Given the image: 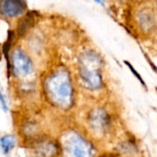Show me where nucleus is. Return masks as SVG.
Returning a JSON list of instances; mask_svg holds the SVG:
<instances>
[{
  "mask_svg": "<svg viewBox=\"0 0 157 157\" xmlns=\"http://www.w3.org/2000/svg\"><path fill=\"white\" fill-rule=\"evenodd\" d=\"M25 10L24 0H3L0 13L8 18H15L23 14Z\"/></svg>",
  "mask_w": 157,
  "mask_h": 157,
  "instance_id": "nucleus-5",
  "label": "nucleus"
},
{
  "mask_svg": "<svg viewBox=\"0 0 157 157\" xmlns=\"http://www.w3.org/2000/svg\"><path fill=\"white\" fill-rule=\"evenodd\" d=\"M94 2L101 5V6H105V2H104V0H94Z\"/></svg>",
  "mask_w": 157,
  "mask_h": 157,
  "instance_id": "nucleus-10",
  "label": "nucleus"
},
{
  "mask_svg": "<svg viewBox=\"0 0 157 157\" xmlns=\"http://www.w3.org/2000/svg\"><path fill=\"white\" fill-rule=\"evenodd\" d=\"M81 66L78 73L82 82L93 90H96L102 85V76L99 71L100 58L94 51H87L82 54L80 60Z\"/></svg>",
  "mask_w": 157,
  "mask_h": 157,
  "instance_id": "nucleus-2",
  "label": "nucleus"
},
{
  "mask_svg": "<svg viewBox=\"0 0 157 157\" xmlns=\"http://www.w3.org/2000/svg\"><path fill=\"white\" fill-rule=\"evenodd\" d=\"M0 104H1V107L4 110V112H8L9 111V105L7 103V100L4 96V94L2 92V89L0 87Z\"/></svg>",
  "mask_w": 157,
  "mask_h": 157,
  "instance_id": "nucleus-9",
  "label": "nucleus"
},
{
  "mask_svg": "<svg viewBox=\"0 0 157 157\" xmlns=\"http://www.w3.org/2000/svg\"><path fill=\"white\" fill-rule=\"evenodd\" d=\"M16 144V137L12 134H7L0 138V147L4 153H9Z\"/></svg>",
  "mask_w": 157,
  "mask_h": 157,
  "instance_id": "nucleus-8",
  "label": "nucleus"
},
{
  "mask_svg": "<svg viewBox=\"0 0 157 157\" xmlns=\"http://www.w3.org/2000/svg\"><path fill=\"white\" fill-rule=\"evenodd\" d=\"M45 90L52 102L61 107H67L73 101V86L68 72L58 68L44 81Z\"/></svg>",
  "mask_w": 157,
  "mask_h": 157,
  "instance_id": "nucleus-1",
  "label": "nucleus"
},
{
  "mask_svg": "<svg viewBox=\"0 0 157 157\" xmlns=\"http://www.w3.org/2000/svg\"><path fill=\"white\" fill-rule=\"evenodd\" d=\"M107 121H108L107 116L103 110H96L92 113L91 122L94 128H98L99 129L104 128L106 126Z\"/></svg>",
  "mask_w": 157,
  "mask_h": 157,
  "instance_id": "nucleus-7",
  "label": "nucleus"
},
{
  "mask_svg": "<svg viewBox=\"0 0 157 157\" xmlns=\"http://www.w3.org/2000/svg\"><path fill=\"white\" fill-rule=\"evenodd\" d=\"M62 144L65 157H94L93 144L76 131L67 133Z\"/></svg>",
  "mask_w": 157,
  "mask_h": 157,
  "instance_id": "nucleus-3",
  "label": "nucleus"
},
{
  "mask_svg": "<svg viewBox=\"0 0 157 157\" xmlns=\"http://www.w3.org/2000/svg\"><path fill=\"white\" fill-rule=\"evenodd\" d=\"M34 150L37 157H54L58 151V147L55 145L52 140H39L36 141Z\"/></svg>",
  "mask_w": 157,
  "mask_h": 157,
  "instance_id": "nucleus-6",
  "label": "nucleus"
},
{
  "mask_svg": "<svg viewBox=\"0 0 157 157\" xmlns=\"http://www.w3.org/2000/svg\"><path fill=\"white\" fill-rule=\"evenodd\" d=\"M11 69L19 76H28L33 72V62L26 53L21 49L16 48L11 53Z\"/></svg>",
  "mask_w": 157,
  "mask_h": 157,
  "instance_id": "nucleus-4",
  "label": "nucleus"
}]
</instances>
